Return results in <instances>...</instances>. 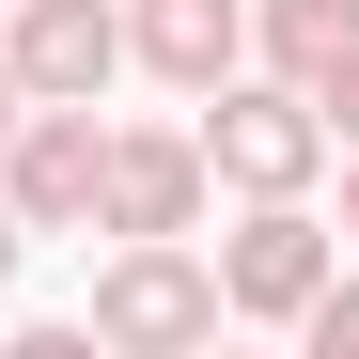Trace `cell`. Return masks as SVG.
<instances>
[{
    "label": "cell",
    "instance_id": "cell-6",
    "mask_svg": "<svg viewBox=\"0 0 359 359\" xmlns=\"http://www.w3.org/2000/svg\"><path fill=\"white\" fill-rule=\"evenodd\" d=\"M0 63H16V94H109L126 79V16H109V0H16V47H0Z\"/></svg>",
    "mask_w": 359,
    "mask_h": 359
},
{
    "label": "cell",
    "instance_id": "cell-10",
    "mask_svg": "<svg viewBox=\"0 0 359 359\" xmlns=\"http://www.w3.org/2000/svg\"><path fill=\"white\" fill-rule=\"evenodd\" d=\"M313 109H328V141H359V47H344V63L313 79Z\"/></svg>",
    "mask_w": 359,
    "mask_h": 359
},
{
    "label": "cell",
    "instance_id": "cell-3",
    "mask_svg": "<svg viewBox=\"0 0 359 359\" xmlns=\"http://www.w3.org/2000/svg\"><path fill=\"white\" fill-rule=\"evenodd\" d=\"M94 156H109L94 109H79V94H32L16 141H0V203H16V234H79V219H94Z\"/></svg>",
    "mask_w": 359,
    "mask_h": 359
},
{
    "label": "cell",
    "instance_id": "cell-13",
    "mask_svg": "<svg viewBox=\"0 0 359 359\" xmlns=\"http://www.w3.org/2000/svg\"><path fill=\"white\" fill-rule=\"evenodd\" d=\"M344 250H359V172H344Z\"/></svg>",
    "mask_w": 359,
    "mask_h": 359
},
{
    "label": "cell",
    "instance_id": "cell-2",
    "mask_svg": "<svg viewBox=\"0 0 359 359\" xmlns=\"http://www.w3.org/2000/svg\"><path fill=\"white\" fill-rule=\"evenodd\" d=\"M94 344H219V266H188V234H126V250L94 266Z\"/></svg>",
    "mask_w": 359,
    "mask_h": 359
},
{
    "label": "cell",
    "instance_id": "cell-11",
    "mask_svg": "<svg viewBox=\"0 0 359 359\" xmlns=\"http://www.w3.org/2000/svg\"><path fill=\"white\" fill-rule=\"evenodd\" d=\"M16 250H32V234H16V203H0V281H16Z\"/></svg>",
    "mask_w": 359,
    "mask_h": 359
},
{
    "label": "cell",
    "instance_id": "cell-1",
    "mask_svg": "<svg viewBox=\"0 0 359 359\" xmlns=\"http://www.w3.org/2000/svg\"><path fill=\"white\" fill-rule=\"evenodd\" d=\"M203 188H250V203H297L328 172V109L297 79H203Z\"/></svg>",
    "mask_w": 359,
    "mask_h": 359
},
{
    "label": "cell",
    "instance_id": "cell-4",
    "mask_svg": "<svg viewBox=\"0 0 359 359\" xmlns=\"http://www.w3.org/2000/svg\"><path fill=\"white\" fill-rule=\"evenodd\" d=\"M328 281V219H297V203H250L219 234V313H250V328H297V297Z\"/></svg>",
    "mask_w": 359,
    "mask_h": 359
},
{
    "label": "cell",
    "instance_id": "cell-12",
    "mask_svg": "<svg viewBox=\"0 0 359 359\" xmlns=\"http://www.w3.org/2000/svg\"><path fill=\"white\" fill-rule=\"evenodd\" d=\"M16 109H32V94H16V63H0V141H16Z\"/></svg>",
    "mask_w": 359,
    "mask_h": 359
},
{
    "label": "cell",
    "instance_id": "cell-5",
    "mask_svg": "<svg viewBox=\"0 0 359 359\" xmlns=\"http://www.w3.org/2000/svg\"><path fill=\"white\" fill-rule=\"evenodd\" d=\"M188 219H203V141L109 126V156H94V234H188Z\"/></svg>",
    "mask_w": 359,
    "mask_h": 359
},
{
    "label": "cell",
    "instance_id": "cell-7",
    "mask_svg": "<svg viewBox=\"0 0 359 359\" xmlns=\"http://www.w3.org/2000/svg\"><path fill=\"white\" fill-rule=\"evenodd\" d=\"M234 47H250V0H141L126 16V63H156V79H234Z\"/></svg>",
    "mask_w": 359,
    "mask_h": 359
},
{
    "label": "cell",
    "instance_id": "cell-9",
    "mask_svg": "<svg viewBox=\"0 0 359 359\" xmlns=\"http://www.w3.org/2000/svg\"><path fill=\"white\" fill-rule=\"evenodd\" d=\"M297 328H313V359H359V281H313V297H297Z\"/></svg>",
    "mask_w": 359,
    "mask_h": 359
},
{
    "label": "cell",
    "instance_id": "cell-8",
    "mask_svg": "<svg viewBox=\"0 0 359 359\" xmlns=\"http://www.w3.org/2000/svg\"><path fill=\"white\" fill-rule=\"evenodd\" d=\"M250 47H266V63H281L297 94H313V79L344 63V47H359V0H266V16H250Z\"/></svg>",
    "mask_w": 359,
    "mask_h": 359
}]
</instances>
